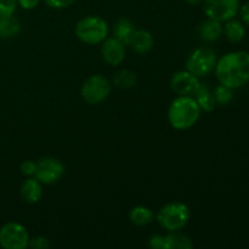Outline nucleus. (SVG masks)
I'll use <instances>...</instances> for the list:
<instances>
[{"label":"nucleus","instance_id":"1","mask_svg":"<svg viewBox=\"0 0 249 249\" xmlns=\"http://www.w3.org/2000/svg\"><path fill=\"white\" fill-rule=\"evenodd\" d=\"M214 74L220 84L231 89H241L249 83V53L231 51L218 57Z\"/></svg>","mask_w":249,"mask_h":249},{"label":"nucleus","instance_id":"2","mask_svg":"<svg viewBox=\"0 0 249 249\" xmlns=\"http://www.w3.org/2000/svg\"><path fill=\"white\" fill-rule=\"evenodd\" d=\"M202 114L194 96H177L168 107V122L175 130H189L197 124Z\"/></svg>","mask_w":249,"mask_h":249},{"label":"nucleus","instance_id":"3","mask_svg":"<svg viewBox=\"0 0 249 249\" xmlns=\"http://www.w3.org/2000/svg\"><path fill=\"white\" fill-rule=\"evenodd\" d=\"M75 36L85 45H100L109 34V26L102 17L89 15L77 22Z\"/></svg>","mask_w":249,"mask_h":249},{"label":"nucleus","instance_id":"4","mask_svg":"<svg viewBox=\"0 0 249 249\" xmlns=\"http://www.w3.org/2000/svg\"><path fill=\"white\" fill-rule=\"evenodd\" d=\"M156 219L160 228L168 232L181 231L191 219V211L182 202H169L158 211Z\"/></svg>","mask_w":249,"mask_h":249},{"label":"nucleus","instance_id":"5","mask_svg":"<svg viewBox=\"0 0 249 249\" xmlns=\"http://www.w3.org/2000/svg\"><path fill=\"white\" fill-rule=\"evenodd\" d=\"M112 91V83L102 74H92L83 82L80 97L88 105H100L108 99Z\"/></svg>","mask_w":249,"mask_h":249},{"label":"nucleus","instance_id":"6","mask_svg":"<svg viewBox=\"0 0 249 249\" xmlns=\"http://www.w3.org/2000/svg\"><path fill=\"white\" fill-rule=\"evenodd\" d=\"M216 61L218 55L215 51L208 46H203L190 53L186 60V70L201 79L214 72Z\"/></svg>","mask_w":249,"mask_h":249},{"label":"nucleus","instance_id":"7","mask_svg":"<svg viewBox=\"0 0 249 249\" xmlns=\"http://www.w3.org/2000/svg\"><path fill=\"white\" fill-rule=\"evenodd\" d=\"M29 233L22 224L10 221L0 228V247L4 249H26Z\"/></svg>","mask_w":249,"mask_h":249},{"label":"nucleus","instance_id":"8","mask_svg":"<svg viewBox=\"0 0 249 249\" xmlns=\"http://www.w3.org/2000/svg\"><path fill=\"white\" fill-rule=\"evenodd\" d=\"M203 11L207 18L224 22L237 16L240 0H203Z\"/></svg>","mask_w":249,"mask_h":249},{"label":"nucleus","instance_id":"9","mask_svg":"<svg viewBox=\"0 0 249 249\" xmlns=\"http://www.w3.org/2000/svg\"><path fill=\"white\" fill-rule=\"evenodd\" d=\"M66 173V168L60 160L53 157H44L36 162L34 178L43 185H53L60 181Z\"/></svg>","mask_w":249,"mask_h":249},{"label":"nucleus","instance_id":"10","mask_svg":"<svg viewBox=\"0 0 249 249\" xmlns=\"http://www.w3.org/2000/svg\"><path fill=\"white\" fill-rule=\"evenodd\" d=\"M201 80L187 70L177 71L170 78V89L178 96H194L198 89Z\"/></svg>","mask_w":249,"mask_h":249},{"label":"nucleus","instance_id":"11","mask_svg":"<svg viewBox=\"0 0 249 249\" xmlns=\"http://www.w3.org/2000/svg\"><path fill=\"white\" fill-rule=\"evenodd\" d=\"M101 57L112 67L122 65L126 57V45L114 36H107L101 44Z\"/></svg>","mask_w":249,"mask_h":249},{"label":"nucleus","instance_id":"12","mask_svg":"<svg viewBox=\"0 0 249 249\" xmlns=\"http://www.w3.org/2000/svg\"><path fill=\"white\" fill-rule=\"evenodd\" d=\"M19 196L27 204H36L43 197V184L34 177L27 178L19 187Z\"/></svg>","mask_w":249,"mask_h":249},{"label":"nucleus","instance_id":"13","mask_svg":"<svg viewBox=\"0 0 249 249\" xmlns=\"http://www.w3.org/2000/svg\"><path fill=\"white\" fill-rule=\"evenodd\" d=\"M153 45H155V38L147 29H136L129 44L131 50L139 55H145L150 53L153 49Z\"/></svg>","mask_w":249,"mask_h":249},{"label":"nucleus","instance_id":"14","mask_svg":"<svg viewBox=\"0 0 249 249\" xmlns=\"http://www.w3.org/2000/svg\"><path fill=\"white\" fill-rule=\"evenodd\" d=\"M198 36L204 43H214L223 36V23L215 19L207 18L199 24Z\"/></svg>","mask_w":249,"mask_h":249},{"label":"nucleus","instance_id":"15","mask_svg":"<svg viewBox=\"0 0 249 249\" xmlns=\"http://www.w3.org/2000/svg\"><path fill=\"white\" fill-rule=\"evenodd\" d=\"M246 26L241 19H229L223 24V36L228 39L230 43L238 44L243 41L246 38Z\"/></svg>","mask_w":249,"mask_h":249},{"label":"nucleus","instance_id":"16","mask_svg":"<svg viewBox=\"0 0 249 249\" xmlns=\"http://www.w3.org/2000/svg\"><path fill=\"white\" fill-rule=\"evenodd\" d=\"M194 97L197 101V104H198V106L201 107L202 112H206V113H211L218 106L215 99H214L213 90L211 89V87L207 83H201L199 84Z\"/></svg>","mask_w":249,"mask_h":249},{"label":"nucleus","instance_id":"17","mask_svg":"<svg viewBox=\"0 0 249 249\" xmlns=\"http://www.w3.org/2000/svg\"><path fill=\"white\" fill-rule=\"evenodd\" d=\"M136 31L135 24L131 22V19L126 18V17H121L116 21L113 26V36L121 40L124 45L129 46L131 38H133L134 33Z\"/></svg>","mask_w":249,"mask_h":249},{"label":"nucleus","instance_id":"18","mask_svg":"<svg viewBox=\"0 0 249 249\" xmlns=\"http://www.w3.org/2000/svg\"><path fill=\"white\" fill-rule=\"evenodd\" d=\"M153 219H155V213L152 209L146 206H136L129 212V220L139 228L150 225Z\"/></svg>","mask_w":249,"mask_h":249},{"label":"nucleus","instance_id":"19","mask_svg":"<svg viewBox=\"0 0 249 249\" xmlns=\"http://www.w3.org/2000/svg\"><path fill=\"white\" fill-rule=\"evenodd\" d=\"M21 32V23L15 16L0 17V39H12Z\"/></svg>","mask_w":249,"mask_h":249},{"label":"nucleus","instance_id":"20","mask_svg":"<svg viewBox=\"0 0 249 249\" xmlns=\"http://www.w3.org/2000/svg\"><path fill=\"white\" fill-rule=\"evenodd\" d=\"M192 240L180 231L168 232L165 235V249H192Z\"/></svg>","mask_w":249,"mask_h":249},{"label":"nucleus","instance_id":"21","mask_svg":"<svg viewBox=\"0 0 249 249\" xmlns=\"http://www.w3.org/2000/svg\"><path fill=\"white\" fill-rule=\"evenodd\" d=\"M113 84L119 89H133L138 84V77L135 72L130 70H121L114 74Z\"/></svg>","mask_w":249,"mask_h":249},{"label":"nucleus","instance_id":"22","mask_svg":"<svg viewBox=\"0 0 249 249\" xmlns=\"http://www.w3.org/2000/svg\"><path fill=\"white\" fill-rule=\"evenodd\" d=\"M213 94L216 105H220V106H228L229 104H231L233 97H235L233 89L226 87V85L220 84V83H219L215 87V89L213 90Z\"/></svg>","mask_w":249,"mask_h":249},{"label":"nucleus","instance_id":"23","mask_svg":"<svg viewBox=\"0 0 249 249\" xmlns=\"http://www.w3.org/2000/svg\"><path fill=\"white\" fill-rule=\"evenodd\" d=\"M17 6V0H0V17L14 16Z\"/></svg>","mask_w":249,"mask_h":249},{"label":"nucleus","instance_id":"24","mask_svg":"<svg viewBox=\"0 0 249 249\" xmlns=\"http://www.w3.org/2000/svg\"><path fill=\"white\" fill-rule=\"evenodd\" d=\"M51 243L50 240L45 236H34V237L29 238L28 247L33 249H49L50 248Z\"/></svg>","mask_w":249,"mask_h":249},{"label":"nucleus","instance_id":"25","mask_svg":"<svg viewBox=\"0 0 249 249\" xmlns=\"http://www.w3.org/2000/svg\"><path fill=\"white\" fill-rule=\"evenodd\" d=\"M19 170H21L22 175H24L26 178H31L34 177L36 174V162L32 160H23L19 165Z\"/></svg>","mask_w":249,"mask_h":249},{"label":"nucleus","instance_id":"26","mask_svg":"<svg viewBox=\"0 0 249 249\" xmlns=\"http://www.w3.org/2000/svg\"><path fill=\"white\" fill-rule=\"evenodd\" d=\"M49 7L55 10H63L74 4L77 0H44Z\"/></svg>","mask_w":249,"mask_h":249},{"label":"nucleus","instance_id":"27","mask_svg":"<svg viewBox=\"0 0 249 249\" xmlns=\"http://www.w3.org/2000/svg\"><path fill=\"white\" fill-rule=\"evenodd\" d=\"M148 246L153 249H165V236L153 235L148 240Z\"/></svg>","mask_w":249,"mask_h":249},{"label":"nucleus","instance_id":"28","mask_svg":"<svg viewBox=\"0 0 249 249\" xmlns=\"http://www.w3.org/2000/svg\"><path fill=\"white\" fill-rule=\"evenodd\" d=\"M238 16H240L241 21L245 23V26H249V1L245 2L243 5H240V10H238Z\"/></svg>","mask_w":249,"mask_h":249},{"label":"nucleus","instance_id":"29","mask_svg":"<svg viewBox=\"0 0 249 249\" xmlns=\"http://www.w3.org/2000/svg\"><path fill=\"white\" fill-rule=\"evenodd\" d=\"M40 1L41 0H17L18 6L21 7V9L27 10V11H31V10H34L36 7H38Z\"/></svg>","mask_w":249,"mask_h":249},{"label":"nucleus","instance_id":"30","mask_svg":"<svg viewBox=\"0 0 249 249\" xmlns=\"http://www.w3.org/2000/svg\"><path fill=\"white\" fill-rule=\"evenodd\" d=\"M185 1H186V4L191 5V6H197V5L203 2V0H185Z\"/></svg>","mask_w":249,"mask_h":249}]
</instances>
